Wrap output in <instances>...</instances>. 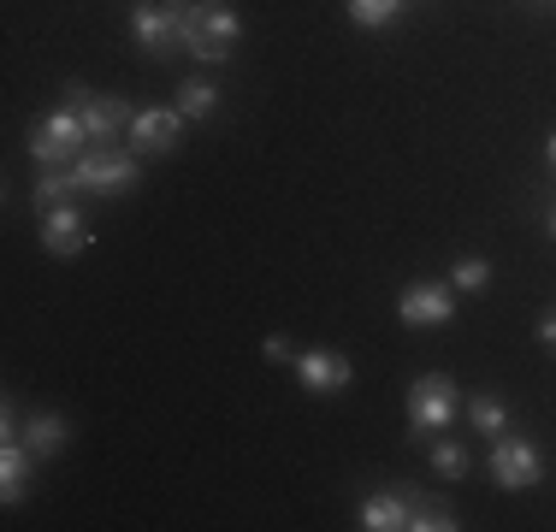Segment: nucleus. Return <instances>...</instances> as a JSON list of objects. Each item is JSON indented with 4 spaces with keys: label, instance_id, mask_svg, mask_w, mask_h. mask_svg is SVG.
Here are the masks:
<instances>
[{
    "label": "nucleus",
    "instance_id": "1",
    "mask_svg": "<svg viewBox=\"0 0 556 532\" xmlns=\"http://www.w3.org/2000/svg\"><path fill=\"white\" fill-rule=\"evenodd\" d=\"M243 36V18L231 7H207V0H184V48L202 65H225Z\"/></svg>",
    "mask_w": 556,
    "mask_h": 532
},
{
    "label": "nucleus",
    "instance_id": "2",
    "mask_svg": "<svg viewBox=\"0 0 556 532\" xmlns=\"http://www.w3.org/2000/svg\"><path fill=\"white\" fill-rule=\"evenodd\" d=\"M72 178H77V190L125 195V190H137V178H142V154H125V149H113V142H96V149H84L72 160Z\"/></svg>",
    "mask_w": 556,
    "mask_h": 532
},
{
    "label": "nucleus",
    "instance_id": "3",
    "mask_svg": "<svg viewBox=\"0 0 556 532\" xmlns=\"http://www.w3.org/2000/svg\"><path fill=\"white\" fill-rule=\"evenodd\" d=\"M462 415V391L444 372H427V379L408 384V438H439L444 426H456Z\"/></svg>",
    "mask_w": 556,
    "mask_h": 532
},
{
    "label": "nucleus",
    "instance_id": "4",
    "mask_svg": "<svg viewBox=\"0 0 556 532\" xmlns=\"http://www.w3.org/2000/svg\"><path fill=\"white\" fill-rule=\"evenodd\" d=\"M84 142H89V130H84V118L72 113V106H60V113H48L42 125H30V160L36 166H72L77 154H84Z\"/></svg>",
    "mask_w": 556,
    "mask_h": 532
},
{
    "label": "nucleus",
    "instance_id": "5",
    "mask_svg": "<svg viewBox=\"0 0 556 532\" xmlns=\"http://www.w3.org/2000/svg\"><path fill=\"white\" fill-rule=\"evenodd\" d=\"M450 314H456V284L450 278H415V284L396 296V319L403 326H450Z\"/></svg>",
    "mask_w": 556,
    "mask_h": 532
},
{
    "label": "nucleus",
    "instance_id": "6",
    "mask_svg": "<svg viewBox=\"0 0 556 532\" xmlns=\"http://www.w3.org/2000/svg\"><path fill=\"white\" fill-rule=\"evenodd\" d=\"M130 36L149 53L184 48V0H142V7H130Z\"/></svg>",
    "mask_w": 556,
    "mask_h": 532
},
{
    "label": "nucleus",
    "instance_id": "7",
    "mask_svg": "<svg viewBox=\"0 0 556 532\" xmlns=\"http://www.w3.org/2000/svg\"><path fill=\"white\" fill-rule=\"evenodd\" d=\"M492 479H497V491H533L545 479V461H539V449L527 438L503 432L492 438Z\"/></svg>",
    "mask_w": 556,
    "mask_h": 532
},
{
    "label": "nucleus",
    "instance_id": "8",
    "mask_svg": "<svg viewBox=\"0 0 556 532\" xmlns=\"http://www.w3.org/2000/svg\"><path fill=\"white\" fill-rule=\"evenodd\" d=\"M65 96H72V113L84 118L89 142H113L118 130H130V118H137L118 96H96V89H84V84H65Z\"/></svg>",
    "mask_w": 556,
    "mask_h": 532
},
{
    "label": "nucleus",
    "instance_id": "9",
    "mask_svg": "<svg viewBox=\"0 0 556 532\" xmlns=\"http://www.w3.org/2000/svg\"><path fill=\"white\" fill-rule=\"evenodd\" d=\"M184 125H190V118H184L178 106H149V113H137L130 118V154H142V160L172 154L184 142Z\"/></svg>",
    "mask_w": 556,
    "mask_h": 532
},
{
    "label": "nucleus",
    "instance_id": "10",
    "mask_svg": "<svg viewBox=\"0 0 556 532\" xmlns=\"http://www.w3.org/2000/svg\"><path fill=\"white\" fill-rule=\"evenodd\" d=\"M296 379L308 396H338V391H350L355 367H350V355H338V350H308V355H296Z\"/></svg>",
    "mask_w": 556,
    "mask_h": 532
},
{
    "label": "nucleus",
    "instance_id": "11",
    "mask_svg": "<svg viewBox=\"0 0 556 532\" xmlns=\"http://www.w3.org/2000/svg\"><path fill=\"white\" fill-rule=\"evenodd\" d=\"M89 243H96V231H89V219H84V213H77L72 202L42 213V249H48V255L65 261V255H84Z\"/></svg>",
    "mask_w": 556,
    "mask_h": 532
},
{
    "label": "nucleus",
    "instance_id": "12",
    "mask_svg": "<svg viewBox=\"0 0 556 532\" xmlns=\"http://www.w3.org/2000/svg\"><path fill=\"white\" fill-rule=\"evenodd\" d=\"M408 521H415V497L408 491H379V497H362V509H355L362 532H408Z\"/></svg>",
    "mask_w": 556,
    "mask_h": 532
},
{
    "label": "nucleus",
    "instance_id": "13",
    "mask_svg": "<svg viewBox=\"0 0 556 532\" xmlns=\"http://www.w3.org/2000/svg\"><path fill=\"white\" fill-rule=\"evenodd\" d=\"M30 479H36L30 444H24V438H0V503H7V509H18L24 491H30Z\"/></svg>",
    "mask_w": 556,
    "mask_h": 532
},
{
    "label": "nucleus",
    "instance_id": "14",
    "mask_svg": "<svg viewBox=\"0 0 556 532\" xmlns=\"http://www.w3.org/2000/svg\"><path fill=\"white\" fill-rule=\"evenodd\" d=\"M18 438L30 444V456H36V461H48V456H60V449H65V438H72V426H65V420L54 415V408H36V415L18 426Z\"/></svg>",
    "mask_w": 556,
    "mask_h": 532
},
{
    "label": "nucleus",
    "instance_id": "15",
    "mask_svg": "<svg viewBox=\"0 0 556 532\" xmlns=\"http://www.w3.org/2000/svg\"><path fill=\"white\" fill-rule=\"evenodd\" d=\"M214 106H219V89L207 84V77H184L178 84V113L190 118V125L195 118H214Z\"/></svg>",
    "mask_w": 556,
    "mask_h": 532
},
{
    "label": "nucleus",
    "instance_id": "16",
    "mask_svg": "<svg viewBox=\"0 0 556 532\" xmlns=\"http://www.w3.org/2000/svg\"><path fill=\"white\" fill-rule=\"evenodd\" d=\"M468 426H473V432H485V438H503V432H509V408H503L497 403V396H468Z\"/></svg>",
    "mask_w": 556,
    "mask_h": 532
},
{
    "label": "nucleus",
    "instance_id": "17",
    "mask_svg": "<svg viewBox=\"0 0 556 532\" xmlns=\"http://www.w3.org/2000/svg\"><path fill=\"white\" fill-rule=\"evenodd\" d=\"M450 284H456L462 296H480V290L492 284V261H480V255H462L456 266H450Z\"/></svg>",
    "mask_w": 556,
    "mask_h": 532
},
{
    "label": "nucleus",
    "instance_id": "18",
    "mask_svg": "<svg viewBox=\"0 0 556 532\" xmlns=\"http://www.w3.org/2000/svg\"><path fill=\"white\" fill-rule=\"evenodd\" d=\"M396 12H403V0H350V24H362V30H386Z\"/></svg>",
    "mask_w": 556,
    "mask_h": 532
},
{
    "label": "nucleus",
    "instance_id": "19",
    "mask_svg": "<svg viewBox=\"0 0 556 532\" xmlns=\"http://www.w3.org/2000/svg\"><path fill=\"white\" fill-rule=\"evenodd\" d=\"M408 532H456V515H450L444 503L415 497V521H408Z\"/></svg>",
    "mask_w": 556,
    "mask_h": 532
},
{
    "label": "nucleus",
    "instance_id": "20",
    "mask_svg": "<svg viewBox=\"0 0 556 532\" xmlns=\"http://www.w3.org/2000/svg\"><path fill=\"white\" fill-rule=\"evenodd\" d=\"M432 468H439L444 479H462V473H468V449L450 444V438H439V444H432Z\"/></svg>",
    "mask_w": 556,
    "mask_h": 532
},
{
    "label": "nucleus",
    "instance_id": "21",
    "mask_svg": "<svg viewBox=\"0 0 556 532\" xmlns=\"http://www.w3.org/2000/svg\"><path fill=\"white\" fill-rule=\"evenodd\" d=\"M261 355H267V362H290V343L285 338H267V343H261Z\"/></svg>",
    "mask_w": 556,
    "mask_h": 532
},
{
    "label": "nucleus",
    "instance_id": "22",
    "mask_svg": "<svg viewBox=\"0 0 556 532\" xmlns=\"http://www.w3.org/2000/svg\"><path fill=\"white\" fill-rule=\"evenodd\" d=\"M539 343H545V350H556V308L539 319Z\"/></svg>",
    "mask_w": 556,
    "mask_h": 532
},
{
    "label": "nucleus",
    "instance_id": "23",
    "mask_svg": "<svg viewBox=\"0 0 556 532\" xmlns=\"http://www.w3.org/2000/svg\"><path fill=\"white\" fill-rule=\"evenodd\" d=\"M545 160H551V172H556V130H551V142H545Z\"/></svg>",
    "mask_w": 556,
    "mask_h": 532
},
{
    "label": "nucleus",
    "instance_id": "24",
    "mask_svg": "<svg viewBox=\"0 0 556 532\" xmlns=\"http://www.w3.org/2000/svg\"><path fill=\"white\" fill-rule=\"evenodd\" d=\"M545 231H551V237H556V207H551V219H545Z\"/></svg>",
    "mask_w": 556,
    "mask_h": 532
}]
</instances>
